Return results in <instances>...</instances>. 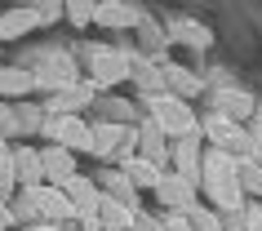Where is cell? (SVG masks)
Wrapping results in <instances>:
<instances>
[{
	"label": "cell",
	"instance_id": "30bf717a",
	"mask_svg": "<svg viewBox=\"0 0 262 231\" xmlns=\"http://www.w3.org/2000/svg\"><path fill=\"white\" fill-rule=\"evenodd\" d=\"M120 169H124V178H129V182H134L138 191H156V187H160V178H165V169H160V164L142 160V156H134V160H124Z\"/></svg>",
	"mask_w": 262,
	"mask_h": 231
},
{
	"label": "cell",
	"instance_id": "44dd1931",
	"mask_svg": "<svg viewBox=\"0 0 262 231\" xmlns=\"http://www.w3.org/2000/svg\"><path fill=\"white\" fill-rule=\"evenodd\" d=\"M94 18H102V23H124V18H129V9H120V5H102Z\"/></svg>",
	"mask_w": 262,
	"mask_h": 231
},
{
	"label": "cell",
	"instance_id": "2e32d148",
	"mask_svg": "<svg viewBox=\"0 0 262 231\" xmlns=\"http://www.w3.org/2000/svg\"><path fill=\"white\" fill-rule=\"evenodd\" d=\"M31 89H36V76H31V71H18V67L0 71V94L5 98H23V94H31Z\"/></svg>",
	"mask_w": 262,
	"mask_h": 231
},
{
	"label": "cell",
	"instance_id": "ac0fdd59",
	"mask_svg": "<svg viewBox=\"0 0 262 231\" xmlns=\"http://www.w3.org/2000/svg\"><path fill=\"white\" fill-rule=\"evenodd\" d=\"M235 178H240V187H245L249 196H262V164L253 160V156L240 160V174H235Z\"/></svg>",
	"mask_w": 262,
	"mask_h": 231
},
{
	"label": "cell",
	"instance_id": "6da1fadb",
	"mask_svg": "<svg viewBox=\"0 0 262 231\" xmlns=\"http://www.w3.org/2000/svg\"><path fill=\"white\" fill-rule=\"evenodd\" d=\"M45 138L49 147H62V151H94V124H84L80 116H49L45 120Z\"/></svg>",
	"mask_w": 262,
	"mask_h": 231
},
{
	"label": "cell",
	"instance_id": "83f0119b",
	"mask_svg": "<svg viewBox=\"0 0 262 231\" xmlns=\"http://www.w3.org/2000/svg\"><path fill=\"white\" fill-rule=\"evenodd\" d=\"M0 169H9V142H5V134H0Z\"/></svg>",
	"mask_w": 262,
	"mask_h": 231
},
{
	"label": "cell",
	"instance_id": "7c38bea8",
	"mask_svg": "<svg viewBox=\"0 0 262 231\" xmlns=\"http://www.w3.org/2000/svg\"><path fill=\"white\" fill-rule=\"evenodd\" d=\"M98 222H102V231H129L134 209H124L120 200H111L107 191H102V200H98Z\"/></svg>",
	"mask_w": 262,
	"mask_h": 231
},
{
	"label": "cell",
	"instance_id": "3957f363",
	"mask_svg": "<svg viewBox=\"0 0 262 231\" xmlns=\"http://www.w3.org/2000/svg\"><path fill=\"white\" fill-rule=\"evenodd\" d=\"M138 147V129H129V124H94V156L102 160H116V156H129V151Z\"/></svg>",
	"mask_w": 262,
	"mask_h": 231
},
{
	"label": "cell",
	"instance_id": "5bb4252c",
	"mask_svg": "<svg viewBox=\"0 0 262 231\" xmlns=\"http://www.w3.org/2000/svg\"><path fill=\"white\" fill-rule=\"evenodd\" d=\"M209 196H213V204H218V214H235L240 209V200H245V187H240V178H227V182H213V187H205Z\"/></svg>",
	"mask_w": 262,
	"mask_h": 231
},
{
	"label": "cell",
	"instance_id": "484cf974",
	"mask_svg": "<svg viewBox=\"0 0 262 231\" xmlns=\"http://www.w3.org/2000/svg\"><path fill=\"white\" fill-rule=\"evenodd\" d=\"M165 231H191V222H187L182 214H173V218H169V227H165Z\"/></svg>",
	"mask_w": 262,
	"mask_h": 231
},
{
	"label": "cell",
	"instance_id": "603a6c76",
	"mask_svg": "<svg viewBox=\"0 0 262 231\" xmlns=\"http://www.w3.org/2000/svg\"><path fill=\"white\" fill-rule=\"evenodd\" d=\"M14 187H18V178L9 174V169H0V200H9V196H14Z\"/></svg>",
	"mask_w": 262,
	"mask_h": 231
},
{
	"label": "cell",
	"instance_id": "cb8c5ba5",
	"mask_svg": "<svg viewBox=\"0 0 262 231\" xmlns=\"http://www.w3.org/2000/svg\"><path fill=\"white\" fill-rule=\"evenodd\" d=\"M31 14H36V23H54V18L62 14V9H58V5H36Z\"/></svg>",
	"mask_w": 262,
	"mask_h": 231
},
{
	"label": "cell",
	"instance_id": "8fae6325",
	"mask_svg": "<svg viewBox=\"0 0 262 231\" xmlns=\"http://www.w3.org/2000/svg\"><path fill=\"white\" fill-rule=\"evenodd\" d=\"M200 138H205V134L173 142V160H178V174H182V178H191V182H200Z\"/></svg>",
	"mask_w": 262,
	"mask_h": 231
},
{
	"label": "cell",
	"instance_id": "7a4b0ae2",
	"mask_svg": "<svg viewBox=\"0 0 262 231\" xmlns=\"http://www.w3.org/2000/svg\"><path fill=\"white\" fill-rule=\"evenodd\" d=\"M151 120L165 129V134H173L182 142V138H195L200 134V124H195L191 107L182 102V98H151Z\"/></svg>",
	"mask_w": 262,
	"mask_h": 231
},
{
	"label": "cell",
	"instance_id": "9a60e30c",
	"mask_svg": "<svg viewBox=\"0 0 262 231\" xmlns=\"http://www.w3.org/2000/svg\"><path fill=\"white\" fill-rule=\"evenodd\" d=\"M102 187H107V196L120 200L124 209H134V200H138V187L124 178V169H107V174H102Z\"/></svg>",
	"mask_w": 262,
	"mask_h": 231
},
{
	"label": "cell",
	"instance_id": "4fadbf2b",
	"mask_svg": "<svg viewBox=\"0 0 262 231\" xmlns=\"http://www.w3.org/2000/svg\"><path fill=\"white\" fill-rule=\"evenodd\" d=\"M138 156H142V160H151V164L165 160V129H160L156 120L138 129Z\"/></svg>",
	"mask_w": 262,
	"mask_h": 231
},
{
	"label": "cell",
	"instance_id": "d4e9b609",
	"mask_svg": "<svg viewBox=\"0 0 262 231\" xmlns=\"http://www.w3.org/2000/svg\"><path fill=\"white\" fill-rule=\"evenodd\" d=\"M245 218H249V222H245V231H262V209H258V204H249V209H245Z\"/></svg>",
	"mask_w": 262,
	"mask_h": 231
},
{
	"label": "cell",
	"instance_id": "52a82bcc",
	"mask_svg": "<svg viewBox=\"0 0 262 231\" xmlns=\"http://www.w3.org/2000/svg\"><path fill=\"white\" fill-rule=\"evenodd\" d=\"M67 200L76 204V218H80V222H89V218H98V200H102V191H98V182H89V178H71L67 187Z\"/></svg>",
	"mask_w": 262,
	"mask_h": 231
},
{
	"label": "cell",
	"instance_id": "f1b7e54d",
	"mask_svg": "<svg viewBox=\"0 0 262 231\" xmlns=\"http://www.w3.org/2000/svg\"><path fill=\"white\" fill-rule=\"evenodd\" d=\"M23 231H62V227H49V222H31V227H23Z\"/></svg>",
	"mask_w": 262,
	"mask_h": 231
},
{
	"label": "cell",
	"instance_id": "ba28073f",
	"mask_svg": "<svg viewBox=\"0 0 262 231\" xmlns=\"http://www.w3.org/2000/svg\"><path fill=\"white\" fill-rule=\"evenodd\" d=\"M9 174L23 182V191H27V187H40V182H45L40 151H31V147H14V151H9Z\"/></svg>",
	"mask_w": 262,
	"mask_h": 231
},
{
	"label": "cell",
	"instance_id": "8992f818",
	"mask_svg": "<svg viewBox=\"0 0 262 231\" xmlns=\"http://www.w3.org/2000/svg\"><path fill=\"white\" fill-rule=\"evenodd\" d=\"M40 169H45V182L49 187H67L71 178H76V156L62 147H45L40 151Z\"/></svg>",
	"mask_w": 262,
	"mask_h": 231
},
{
	"label": "cell",
	"instance_id": "ffe728a7",
	"mask_svg": "<svg viewBox=\"0 0 262 231\" xmlns=\"http://www.w3.org/2000/svg\"><path fill=\"white\" fill-rule=\"evenodd\" d=\"M9 209H14V218H18V222H31V218L40 214V209H36V196H31V187L23 191V196H18V204H9Z\"/></svg>",
	"mask_w": 262,
	"mask_h": 231
},
{
	"label": "cell",
	"instance_id": "9c48e42d",
	"mask_svg": "<svg viewBox=\"0 0 262 231\" xmlns=\"http://www.w3.org/2000/svg\"><path fill=\"white\" fill-rule=\"evenodd\" d=\"M89 76H94L98 89H107V85H120L124 76H129V62H124L120 54H111V49H98L94 62H89Z\"/></svg>",
	"mask_w": 262,
	"mask_h": 231
},
{
	"label": "cell",
	"instance_id": "7402d4cb",
	"mask_svg": "<svg viewBox=\"0 0 262 231\" xmlns=\"http://www.w3.org/2000/svg\"><path fill=\"white\" fill-rule=\"evenodd\" d=\"M67 14L76 18V23H94V14H98V9H94V5H67Z\"/></svg>",
	"mask_w": 262,
	"mask_h": 231
},
{
	"label": "cell",
	"instance_id": "277c9868",
	"mask_svg": "<svg viewBox=\"0 0 262 231\" xmlns=\"http://www.w3.org/2000/svg\"><path fill=\"white\" fill-rule=\"evenodd\" d=\"M200 134H205V138H209V142H213L218 151H231V147H240V151H253V142L245 138V129H240V124H235L231 116H227V111L209 116V120L200 124Z\"/></svg>",
	"mask_w": 262,
	"mask_h": 231
},
{
	"label": "cell",
	"instance_id": "5b68a950",
	"mask_svg": "<svg viewBox=\"0 0 262 231\" xmlns=\"http://www.w3.org/2000/svg\"><path fill=\"white\" fill-rule=\"evenodd\" d=\"M195 187H200V182H191V178H182V174H165L160 187H156V196H160V204H169L173 214H191L195 209Z\"/></svg>",
	"mask_w": 262,
	"mask_h": 231
},
{
	"label": "cell",
	"instance_id": "e0dca14e",
	"mask_svg": "<svg viewBox=\"0 0 262 231\" xmlns=\"http://www.w3.org/2000/svg\"><path fill=\"white\" fill-rule=\"evenodd\" d=\"M36 27V14L31 9H14V14L0 18V40H14V36H27Z\"/></svg>",
	"mask_w": 262,
	"mask_h": 231
},
{
	"label": "cell",
	"instance_id": "d6986e66",
	"mask_svg": "<svg viewBox=\"0 0 262 231\" xmlns=\"http://www.w3.org/2000/svg\"><path fill=\"white\" fill-rule=\"evenodd\" d=\"M187 222H191V231H222V218L209 214V209H200V204L187 214Z\"/></svg>",
	"mask_w": 262,
	"mask_h": 231
},
{
	"label": "cell",
	"instance_id": "4316f807",
	"mask_svg": "<svg viewBox=\"0 0 262 231\" xmlns=\"http://www.w3.org/2000/svg\"><path fill=\"white\" fill-rule=\"evenodd\" d=\"M9 222H14V209H9V204H5V200H0V231H5V227H9Z\"/></svg>",
	"mask_w": 262,
	"mask_h": 231
}]
</instances>
